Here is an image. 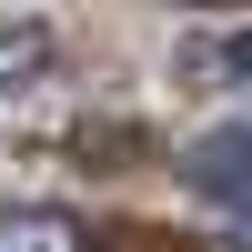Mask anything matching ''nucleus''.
Returning a JSON list of instances; mask_svg holds the SVG:
<instances>
[{
    "mask_svg": "<svg viewBox=\"0 0 252 252\" xmlns=\"http://www.w3.org/2000/svg\"><path fill=\"white\" fill-rule=\"evenodd\" d=\"M182 172H192V192H202V202H222L232 222H252V121H232V131H202Z\"/></svg>",
    "mask_w": 252,
    "mask_h": 252,
    "instance_id": "f257e3e1",
    "label": "nucleus"
},
{
    "mask_svg": "<svg viewBox=\"0 0 252 252\" xmlns=\"http://www.w3.org/2000/svg\"><path fill=\"white\" fill-rule=\"evenodd\" d=\"M0 252H81L71 222H40V212H0Z\"/></svg>",
    "mask_w": 252,
    "mask_h": 252,
    "instance_id": "f03ea898",
    "label": "nucleus"
},
{
    "mask_svg": "<svg viewBox=\"0 0 252 252\" xmlns=\"http://www.w3.org/2000/svg\"><path fill=\"white\" fill-rule=\"evenodd\" d=\"M40 61H51V40H40V31H20V20H0V91H10V81H31Z\"/></svg>",
    "mask_w": 252,
    "mask_h": 252,
    "instance_id": "7ed1b4c3",
    "label": "nucleus"
}]
</instances>
